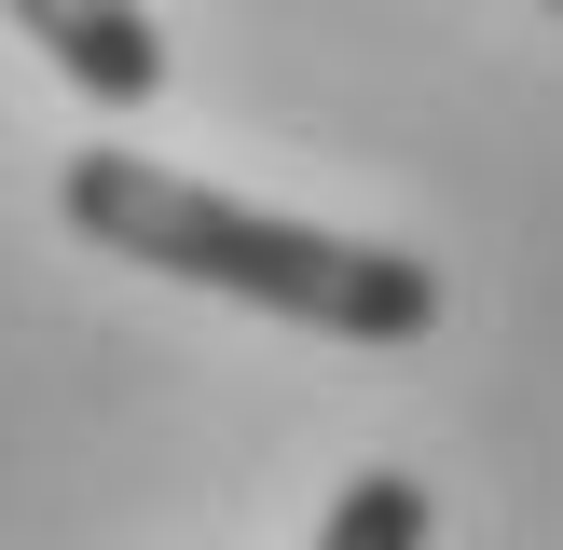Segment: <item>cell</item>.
<instances>
[{
  "label": "cell",
  "instance_id": "cell-1",
  "mask_svg": "<svg viewBox=\"0 0 563 550\" xmlns=\"http://www.w3.org/2000/svg\"><path fill=\"white\" fill-rule=\"evenodd\" d=\"M55 220L82 248L137 275H179V289H220V302H262L289 330H330V344H427L440 330V275L385 234H317L289 207H247V193L192 179V165H152V152H69L55 165Z\"/></svg>",
  "mask_w": 563,
  "mask_h": 550
},
{
  "label": "cell",
  "instance_id": "cell-4",
  "mask_svg": "<svg viewBox=\"0 0 563 550\" xmlns=\"http://www.w3.org/2000/svg\"><path fill=\"white\" fill-rule=\"evenodd\" d=\"M550 14H563V0H550Z\"/></svg>",
  "mask_w": 563,
  "mask_h": 550
},
{
  "label": "cell",
  "instance_id": "cell-2",
  "mask_svg": "<svg viewBox=\"0 0 563 550\" xmlns=\"http://www.w3.org/2000/svg\"><path fill=\"white\" fill-rule=\"evenodd\" d=\"M27 28V55H55V82H82L97 110H152L165 97V28L152 0H0Z\"/></svg>",
  "mask_w": 563,
  "mask_h": 550
},
{
  "label": "cell",
  "instance_id": "cell-3",
  "mask_svg": "<svg viewBox=\"0 0 563 550\" xmlns=\"http://www.w3.org/2000/svg\"><path fill=\"white\" fill-rule=\"evenodd\" d=\"M302 550H427V482H412V468H357Z\"/></svg>",
  "mask_w": 563,
  "mask_h": 550
}]
</instances>
